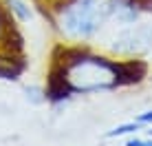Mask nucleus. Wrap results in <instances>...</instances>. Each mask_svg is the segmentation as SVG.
Returning <instances> with one entry per match:
<instances>
[{"instance_id":"7ed1b4c3","label":"nucleus","mask_w":152,"mask_h":146,"mask_svg":"<svg viewBox=\"0 0 152 146\" xmlns=\"http://www.w3.org/2000/svg\"><path fill=\"white\" fill-rule=\"evenodd\" d=\"M20 69H22V66H20L15 60H11V58H0V77L11 80V77H15L20 73Z\"/></svg>"},{"instance_id":"f257e3e1","label":"nucleus","mask_w":152,"mask_h":146,"mask_svg":"<svg viewBox=\"0 0 152 146\" xmlns=\"http://www.w3.org/2000/svg\"><path fill=\"white\" fill-rule=\"evenodd\" d=\"M69 91H82V93H93V91H104L119 84L117 75V64L108 62L106 58L97 55H75L60 69Z\"/></svg>"},{"instance_id":"0eeeda50","label":"nucleus","mask_w":152,"mask_h":146,"mask_svg":"<svg viewBox=\"0 0 152 146\" xmlns=\"http://www.w3.org/2000/svg\"><path fill=\"white\" fill-rule=\"evenodd\" d=\"M137 122H139V124H152V111L141 113V115L137 117Z\"/></svg>"},{"instance_id":"6e6552de","label":"nucleus","mask_w":152,"mask_h":146,"mask_svg":"<svg viewBox=\"0 0 152 146\" xmlns=\"http://www.w3.org/2000/svg\"><path fill=\"white\" fill-rule=\"evenodd\" d=\"M4 33V18H2V13H0V35Z\"/></svg>"},{"instance_id":"1a4fd4ad","label":"nucleus","mask_w":152,"mask_h":146,"mask_svg":"<svg viewBox=\"0 0 152 146\" xmlns=\"http://www.w3.org/2000/svg\"><path fill=\"white\" fill-rule=\"evenodd\" d=\"M148 135H150V137H152V128H150V131H148Z\"/></svg>"},{"instance_id":"423d86ee","label":"nucleus","mask_w":152,"mask_h":146,"mask_svg":"<svg viewBox=\"0 0 152 146\" xmlns=\"http://www.w3.org/2000/svg\"><path fill=\"white\" fill-rule=\"evenodd\" d=\"M126 146H152V137L150 135L148 137H130L126 142Z\"/></svg>"},{"instance_id":"39448f33","label":"nucleus","mask_w":152,"mask_h":146,"mask_svg":"<svg viewBox=\"0 0 152 146\" xmlns=\"http://www.w3.org/2000/svg\"><path fill=\"white\" fill-rule=\"evenodd\" d=\"M137 128H139V122H128V124H121V126H115L113 131H108V137H121V135L134 133Z\"/></svg>"},{"instance_id":"20e7f679","label":"nucleus","mask_w":152,"mask_h":146,"mask_svg":"<svg viewBox=\"0 0 152 146\" xmlns=\"http://www.w3.org/2000/svg\"><path fill=\"white\" fill-rule=\"evenodd\" d=\"M7 4H9V11L15 13L20 20H29L31 11H29V7L22 2V0H7Z\"/></svg>"},{"instance_id":"f03ea898","label":"nucleus","mask_w":152,"mask_h":146,"mask_svg":"<svg viewBox=\"0 0 152 146\" xmlns=\"http://www.w3.org/2000/svg\"><path fill=\"white\" fill-rule=\"evenodd\" d=\"M108 13L110 7L104 0H71L60 15V27L73 40H86L99 31Z\"/></svg>"}]
</instances>
